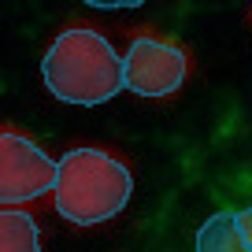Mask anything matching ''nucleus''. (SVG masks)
Segmentation results:
<instances>
[{
	"label": "nucleus",
	"instance_id": "1",
	"mask_svg": "<svg viewBox=\"0 0 252 252\" xmlns=\"http://www.w3.org/2000/svg\"><path fill=\"white\" fill-rule=\"evenodd\" d=\"M41 78L48 93L67 104L93 108L126 86L115 45L93 26H67L41 56Z\"/></svg>",
	"mask_w": 252,
	"mask_h": 252
},
{
	"label": "nucleus",
	"instance_id": "2",
	"mask_svg": "<svg viewBox=\"0 0 252 252\" xmlns=\"http://www.w3.org/2000/svg\"><path fill=\"white\" fill-rule=\"evenodd\" d=\"M134 193V171L123 156L104 149H71L60 159L52 208L74 226L115 219Z\"/></svg>",
	"mask_w": 252,
	"mask_h": 252
},
{
	"label": "nucleus",
	"instance_id": "3",
	"mask_svg": "<svg viewBox=\"0 0 252 252\" xmlns=\"http://www.w3.org/2000/svg\"><path fill=\"white\" fill-rule=\"evenodd\" d=\"M123 78L137 96H171L189 78V48L167 33L141 30L123 56Z\"/></svg>",
	"mask_w": 252,
	"mask_h": 252
},
{
	"label": "nucleus",
	"instance_id": "4",
	"mask_svg": "<svg viewBox=\"0 0 252 252\" xmlns=\"http://www.w3.org/2000/svg\"><path fill=\"white\" fill-rule=\"evenodd\" d=\"M60 163L48 159L23 130L4 123L0 130V200L4 208H26L56 189Z\"/></svg>",
	"mask_w": 252,
	"mask_h": 252
},
{
	"label": "nucleus",
	"instance_id": "5",
	"mask_svg": "<svg viewBox=\"0 0 252 252\" xmlns=\"http://www.w3.org/2000/svg\"><path fill=\"white\" fill-rule=\"evenodd\" d=\"M197 252H252L241 237L237 212H215L197 234Z\"/></svg>",
	"mask_w": 252,
	"mask_h": 252
},
{
	"label": "nucleus",
	"instance_id": "6",
	"mask_svg": "<svg viewBox=\"0 0 252 252\" xmlns=\"http://www.w3.org/2000/svg\"><path fill=\"white\" fill-rule=\"evenodd\" d=\"M0 252H41V230L30 212L23 208L0 212Z\"/></svg>",
	"mask_w": 252,
	"mask_h": 252
},
{
	"label": "nucleus",
	"instance_id": "7",
	"mask_svg": "<svg viewBox=\"0 0 252 252\" xmlns=\"http://www.w3.org/2000/svg\"><path fill=\"white\" fill-rule=\"evenodd\" d=\"M237 226H241V237L249 241V249H252V204L245 208V212H237Z\"/></svg>",
	"mask_w": 252,
	"mask_h": 252
}]
</instances>
